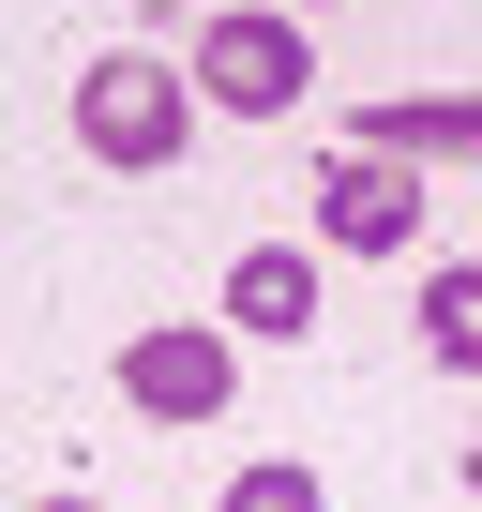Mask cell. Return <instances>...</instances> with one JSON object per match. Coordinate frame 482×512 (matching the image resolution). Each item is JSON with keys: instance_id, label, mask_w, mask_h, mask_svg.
I'll list each match as a JSON object with an SVG mask.
<instances>
[{"instance_id": "6da1fadb", "label": "cell", "mask_w": 482, "mask_h": 512, "mask_svg": "<svg viewBox=\"0 0 482 512\" xmlns=\"http://www.w3.org/2000/svg\"><path fill=\"white\" fill-rule=\"evenodd\" d=\"M76 151H91V166H121V181L181 166V151H196V76H181V61H151V46H106V61L76 76Z\"/></svg>"}, {"instance_id": "7a4b0ae2", "label": "cell", "mask_w": 482, "mask_h": 512, "mask_svg": "<svg viewBox=\"0 0 482 512\" xmlns=\"http://www.w3.org/2000/svg\"><path fill=\"white\" fill-rule=\"evenodd\" d=\"M181 76H196V106H226V121H287V106L317 91V46H302V16H211Z\"/></svg>"}, {"instance_id": "3957f363", "label": "cell", "mask_w": 482, "mask_h": 512, "mask_svg": "<svg viewBox=\"0 0 482 512\" xmlns=\"http://www.w3.org/2000/svg\"><path fill=\"white\" fill-rule=\"evenodd\" d=\"M407 241H422V166L332 151L317 166V256H407Z\"/></svg>"}, {"instance_id": "277c9868", "label": "cell", "mask_w": 482, "mask_h": 512, "mask_svg": "<svg viewBox=\"0 0 482 512\" xmlns=\"http://www.w3.org/2000/svg\"><path fill=\"white\" fill-rule=\"evenodd\" d=\"M241 392V332L211 317V332H121V407L136 422H211Z\"/></svg>"}, {"instance_id": "5b68a950", "label": "cell", "mask_w": 482, "mask_h": 512, "mask_svg": "<svg viewBox=\"0 0 482 512\" xmlns=\"http://www.w3.org/2000/svg\"><path fill=\"white\" fill-rule=\"evenodd\" d=\"M317 302H332L317 241H241V256H226V332H241V347H302Z\"/></svg>"}, {"instance_id": "8992f818", "label": "cell", "mask_w": 482, "mask_h": 512, "mask_svg": "<svg viewBox=\"0 0 482 512\" xmlns=\"http://www.w3.org/2000/svg\"><path fill=\"white\" fill-rule=\"evenodd\" d=\"M347 151H392V166H482V91H377L347 121Z\"/></svg>"}, {"instance_id": "52a82bcc", "label": "cell", "mask_w": 482, "mask_h": 512, "mask_svg": "<svg viewBox=\"0 0 482 512\" xmlns=\"http://www.w3.org/2000/svg\"><path fill=\"white\" fill-rule=\"evenodd\" d=\"M422 362L482 377V256H437V272H422Z\"/></svg>"}, {"instance_id": "ba28073f", "label": "cell", "mask_w": 482, "mask_h": 512, "mask_svg": "<svg viewBox=\"0 0 482 512\" xmlns=\"http://www.w3.org/2000/svg\"><path fill=\"white\" fill-rule=\"evenodd\" d=\"M211 512H332V497H317V467H302V452H257V467H241Z\"/></svg>"}, {"instance_id": "9c48e42d", "label": "cell", "mask_w": 482, "mask_h": 512, "mask_svg": "<svg viewBox=\"0 0 482 512\" xmlns=\"http://www.w3.org/2000/svg\"><path fill=\"white\" fill-rule=\"evenodd\" d=\"M46 512H106V497H46Z\"/></svg>"}, {"instance_id": "30bf717a", "label": "cell", "mask_w": 482, "mask_h": 512, "mask_svg": "<svg viewBox=\"0 0 482 512\" xmlns=\"http://www.w3.org/2000/svg\"><path fill=\"white\" fill-rule=\"evenodd\" d=\"M467 497H482V452H467Z\"/></svg>"}]
</instances>
